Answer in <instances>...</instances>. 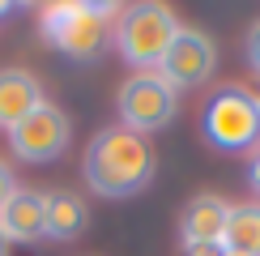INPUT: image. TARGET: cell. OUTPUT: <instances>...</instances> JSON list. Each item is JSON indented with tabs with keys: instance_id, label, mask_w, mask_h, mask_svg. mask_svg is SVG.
I'll return each instance as SVG.
<instances>
[{
	"instance_id": "6da1fadb",
	"label": "cell",
	"mask_w": 260,
	"mask_h": 256,
	"mask_svg": "<svg viewBox=\"0 0 260 256\" xmlns=\"http://www.w3.org/2000/svg\"><path fill=\"white\" fill-rule=\"evenodd\" d=\"M154 175H158V154L149 145V137H137L120 124L99 128L81 154L85 188L107 201H128L137 192H145L154 184Z\"/></svg>"
},
{
	"instance_id": "7a4b0ae2",
	"label": "cell",
	"mask_w": 260,
	"mask_h": 256,
	"mask_svg": "<svg viewBox=\"0 0 260 256\" xmlns=\"http://www.w3.org/2000/svg\"><path fill=\"white\" fill-rule=\"evenodd\" d=\"M115 17H120V5L60 0V5H47L39 13V35L69 60H99L111 47Z\"/></svg>"
},
{
	"instance_id": "3957f363",
	"label": "cell",
	"mask_w": 260,
	"mask_h": 256,
	"mask_svg": "<svg viewBox=\"0 0 260 256\" xmlns=\"http://www.w3.org/2000/svg\"><path fill=\"white\" fill-rule=\"evenodd\" d=\"M175 30H179V17H175L171 5H162V0H141V5L120 9L111 43H115V51H120L124 64H133L137 73H154L162 64V56H167Z\"/></svg>"
},
{
	"instance_id": "277c9868",
	"label": "cell",
	"mask_w": 260,
	"mask_h": 256,
	"mask_svg": "<svg viewBox=\"0 0 260 256\" xmlns=\"http://www.w3.org/2000/svg\"><path fill=\"white\" fill-rule=\"evenodd\" d=\"M115 111H120V128H128L137 137H149L175 120L179 90L167 85L158 73H133V77H124L120 94H115Z\"/></svg>"
},
{
	"instance_id": "5b68a950",
	"label": "cell",
	"mask_w": 260,
	"mask_h": 256,
	"mask_svg": "<svg viewBox=\"0 0 260 256\" xmlns=\"http://www.w3.org/2000/svg\"><path fill=\"white\" fill-rule=\"evenodd\" d=\"M205 141L218 149H256L260 145V107L243 85H226L205 107Z\"/></svg>"
},
{
	"instance_id": "8992f818",
	"label": "cell",
	"mask_w": 260,
	"mask_h": 256,
	"mask_svg": "<svg viewBox=\"0 0 260 256\" xmlns=\"http://www.w3.org/2000/svg\"><path fill=\"white\" fill-rule=\"evenodd\" d=\"M213 69H218V43L201 26H179L154 73L167 85H175V90H197V85H205L213 77Z\"/></svg>"
},
{
	"instance_id": "52a82bcc",
	"label": "cell",
	"mask_w": 260,
	"mask_h": 256,
	"mask_svg": "<svg viewBox=\"0 0 260 256\" xmlns=\"http://www.w3.org/2000/svg\"><path fill=\"white\" fill-rule=\"evenodd\" d=\"M73 141V124L56 103H43L9 133V149L21 163H56Z\"/></svg>"
},
{
	"instance_id": "ba28073f",
	"label": "cell",
	"mask_w": 260,
	"mask_h": 256,
	"mask_svg": "<svg viewBox=\"0 0 260 256\" xmlns=\"http://www.w3.org/2000/svg\"><path fill=\"white\" fill-rule=\"evenodd\" d=\"M0 235L9 243H43L47 239V192L17 188L0 209Z\"/></svg>"
},
{
	"instance_id": "9c48e42d",
	"label": "cell",
	"mask_w": 260,
	"mask_h": 256,
	"mask_svg": "<svg viewBox=\"0 0 260 256\" xmlns=\"http://www.w3.org/2000/svg\"><path fill=\"white\" fill-rule=\"evenodd\" d=\"M43 103H47L43 99V85H39V77L30 69H17V64L0 69V133H13Z\"/></svg>"
},
{
	"instance_id": "30bf717a",
	"label": "cell",
	"mask_w": 260,
	"mask_h": 256,
	"mask_svg": "<svg viewBox=\"0 0 260 256\" xmlns=\"http://www.w3.org/2000/svg\"><path fill=\"white\" fill-rule=\"evenodd\" d=\"M226 213H231V201H222L218 192H197L179 213V239L183 243H218Z\"/></svg>"
},
{
	"instance_id": "8fae6325",
	"label": "cell",
	"mask_w": 260,
	"mask_h": 256,
	"mask_svg": "<svg viewBox=\"0 0 260 256\" xmlns=\"http://www.w3.org/2000/svg\"><path fill=\"white\" fill-rule=\"evenodd\" d=\"M90 227V205L69 188H56L47 192V239L56 243H69Z\"/></svg>"
},
{
	"instance_id": "7c38bea8",
	"label": "cell",
	"mask_w": 260,
	"mask_h": 256,
	"mask_svg": "<svg viewBox=\"0 0 260 256\" xmlns=\"http://www.w3.org/2000/svg\"><path fill=\"white\" fill-rule=\"evenodd\" d=\"M218 243H222V252L260 256V201H239V205H231Z\"/></svg>"
},
{
	"instance_id": "4fadbf2b",
	"label": "cell",
	"mask_w": 260,
	"mask_h": 256,
	"mask_svg": "<svg viewBox=\"0 0 260 256\" xmlns=\"http://www.w3.org/2000/svg\"><path fill=\"white\" fill-rule=\"evenodd\" d=\"M243 56H247V69L260 73V21L247 30V39H243Z\"/></svg>"
},
{
	"instance_id": "5bb4252c",
	"label": "cell",
	"mask_w": 260,
	"mask_h": 256,
	"mask_svg": "<svg viewBox=\"0 0 260 256\" xmlns=\"http://www.w3.org/2000/svg\"><path fill=\"white\" fill-rule=\"evenodd\" d=\"M17 192V179H13V171H9V163L0 158V209L9 205V197Z\"/></svg>"
},
{
	"instance_id": "9a60e30c",
	"label": "cell",
	"mask_w": 260,
	"mask_h": 256,
	"mask_svg": "<svg viewBox=\"0 0 260 256\" xmlns=\"http://www.w3.org/2000/svg\"><path fill=\"white\" fill-rule=\"evenodd\" d=\"M247 188L260 192V145L252 149V158H247Z\"/></svg>"
},
{
	"instance_id": "2e32d148",
	"label": "cell",
	"mask_w": 260,
	"mask_h": 256,
	"mask_svg": "<svg viewBox=\"0 0 260 256\" xmlns=\"http://www.w3.org/2000/svg\"><path fill=\"white\" fill-rule=\"evenodd\" d=\"M183 256H222V243H183Z\"/></svg>"
},
{
	"instance_id": "e0dca14e",
	"label": "cell",
	"mask_w": 260,
	"mask_h": 256,
	"mask_svg": "<svg viewBox=\"0 0 260 256\" xmlns=\"http://www.w3.org/2000/svg\"><path fill=\"white\" fill-rule=\"evenodd\" d=\"M9 248H13V243H9L5 235H0V256H9Z\"/></svg>"
},
{
	"instance_id": "ac0fdd59",
	"label": "cell",
	"mask_w": 260,
	"mask_h": 256,
	"mask_svg": "<svg viewBox=\"0 0 260 256\" xmlns=\"http://www.w3.org/2000/svg\"><path fill=\"white\" fill-rule=\"evenodd\" d=\"M9 9H13V5H5V0H0V17H5V13H9Z\"/></svg>"
},
{
	"instance_id": "d6986e66",
	"label": "cell",
	"mask_w": 260,
	"mask_h": 256,
	"mask_svg": "<svg viewBox=\"0 0 260 256\" xmlns=\"http://www.w3.org/2000/svg\"><path fill=\"white\" fill-rule=\"evenodd\" d=\"M222 256H239V252H222Z\"/></svg>"
},
{
	"instance_id": "ffe728a7",
	"label": "cell",
	"mask_w": 260,
	"mask_h": 256,
	"mask_svg": "<svg viewBox=\"0 0 260 256\" xmlns=\"http://www.w3.org/2000/svg\"><path fill=\"white\" fill-rule=\"evenodd\" d=\"M256 107H260V94H256Z\"/></svg>"
}]
</instances>
